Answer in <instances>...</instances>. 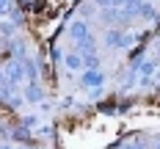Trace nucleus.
Segmentation results:
<instances>
[{
    "label": "nucleus",
    "mask_w": 160,
    "mask_h": 149,
    "mask_svg": "<svg viewBox=\"0 0 160 149\" xmlns=\"http://www.w3.org/2000/svg\"><path fill=\"white\" fill-rule=\"evenodd\" d=\"M64 66L69 72H78V69H83V58H80L78 52H66L64 55Z\"/></svg>",
    "instance_id": "obj_2"
},
{
    "label": "nucleus",
    "mask_w": 160,
    "mask_h": 149,
    "mask_svg": "<svg viewBox=\"0 0 160 149\" xmlns=\"http://www.w3.org/2000/svg\"><path fill=\"white\" fill-rule=\"evenodd\" d=\"M69 36H72V39H78V42H83V39L88 36V25H86L83 19L72 22V25H69Z\"/></svg>",
    "instance_id": "obj_1"
}]
</instances>
